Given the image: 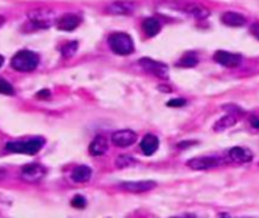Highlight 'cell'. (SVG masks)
Masks as SVG:
<instances>
[{
  "mask_svg": "<svg viewBox=\"0 0 259 218\" xmlns=\"http://www.w3.org/2000/svg\"><path fill=\"white\" fill-rule=\"evenodd\" d=\"M40 64V56L35 52L30 50H20L17 52L12 60H11V67L17 72H32L38 67Z\"/></svg>",
  "mask_w": 259,
  "mask_h": 218,
  "instance_id": "6da1fadb",
  "label": "cell"
},
{
  "mask_svg": "<svg viewBox=\"0 0 259 218\" xmlns=\"http://www.w3.org/2000/svg\"><path fill=\"white\" fill-rule=\"evenodd\" d=\"M44 138H30L28 141H11L6 144V152L23 153V154H36L44 147Z\"/></svg>",
  "mask_w": 259,
  "mask_h": 218,
  "instance_id": "7a4b0ae2",
  "label": "cell"
},
{
  "mask_svg": "<svg viewBox=\"0 0 259 218\" xmlns=\"http://www.w3.org/2000/svg\"><path fill=\"white\" fill-rule=\"evenodd\" d=\"M110 46H111V50L116 54H122V56H128V54H130L135 50L132 38L128 34H123V32L112 34L110 36Z\"/></svg>",
  "mask_w": 259,
  "mask_h": 218,
  "instance_id": "3957f363",
  "label": "cell"
},
{
  "mask_svg": "<svg viewBox=\"0 0 259 218\" xmlns=\"http://www.w3.org/2000/svg\"><path fill=\"white\" fill-rule=\"evenodd\" d=\"M214 61L218 62L220 66L226 67V68H235L240 67L242 62L241 54L238 53H230V52H224V50H217L214 53Z\"/></svg>",
  "mask_w": 259,
  "mask_h": 218,
  "instance_id": "277c9868",
  "label": "cell"
},
{
  "mask_svg": "<svg viewBox=\"0 0 259 218\" xmlns=\"http://www.w3.org/2000/svg\"><path fill=\"white\" fill-rule=\"evenodd\" d=\"M46 176V168L40 164H28L22 168V179L29 184H36Z\"/></svg>",
  "mask_w": 259,
  "mask_h": 218,
  "instance_id": "5b68a950",
  "label": "cell"
},
{
  "mask_svg": "<svg viewBox=\"0 0 259 218\" xmlns=\"http://www.w3.org/2000/svg\"><path fill=\"white\" fill-rule=\"evenodd\" d=\"M186 166L191 170L203 172V170H211L218 166V159L216 156H197L186 162Z\"/></svg>",
  "mask_w": 259,
  "mask_h": 218,
  "instance_id": "8992f818",
  "label": "cell"
},
{
  "mask_svg": "<svg viewBox=\"0 0 259 218\" xmlns=\"http://www.w3.org/2000/svg\"><path fill=\"white\" fill-rule=\"evenodd\" d=\"M140 66L146 72H148V73H152L154 76H158L161 79H167L168 78V67L166 64H162V62L153 61L150 58H142V60H140Z\"/></svg>",
  "mask_w": 259,
  "mask_h": 218,
  "instance_id": "52a82bcc",
  "label": "cell"
},
{
  "mask_svg": "<svg viewBox=\"0 0 259 218\" xmlns=\"http://www.w3.org/2000/svg\"><path fill=\"white\" fill-rule=\"evenodd\" d=\"M111 141L117 147H129L136 141V134L130 129H122L111 135Z\"/></svg>",
  "mask_w": 259,
  "mask_h": 218,
  "instance_id": "ba28073f",
  "label": "cell"
},
{
  "mask_svg": "<svg viewBox=\"0 0 259 218\" xmlns=\"http://www.w3.org/2000/svg\"><path fill=\"white\" fill-rule=\"evenodd\" d=\"M106 11L112 16H130L135 11V4L130 0H116L108 5Z\"/></svg>",
  "mask_w": 259,
  "mask_h": 218,
  "instance_id": "9c48e42d",
  "label": "cell"
},
{
  "mask_svg": "<svg viewBox=\"0 0 259 218\" xmlns=\"http://www.w3.org/2000/svg\"><path fill=\"white\" fill-rule=\"evenodd\" d=\"M124 191L128 192H147L150 190H153L154 186H156V182L153 180H136V182H123L120 185Z\"/></svg>",
  "mask_w": 259,
  "mask_h": 218,
  "instance_id": "30bf717a",
  "label": "cell"
},
{
  "mask_svg": "<svg viewBox=\"0 0 259 218\" xmlns=\"http://www.w3.org/2000/svg\"><path fill=\"white\" fill-rule=\"evenodd\" d=\"M82 18L76 14H64L61 18H58L56 24H58V29L60 30H64V32H72L74 30L79 24H80Z\"/></svg>",
  "mask_w": 259,
  "mask_h": 218,
  "instance_id": "8fae6325",
  "label": "cell"
},
{
  "mask_svg": "<svg viewBox=\"0 0 259 218\" xmlns=\"http://www.w3.org/2000/svg\"><path fill=\"white\" fill-rule=\"evenodd\" d=\"M222 23H224L229 28H241L247 23V18L240 14V12H234V11H226L222 14Z\"/></svg>",
  "mask_w": 259,
  "mask_h": 218,
  "instance_id": "7c38bea8",
  "label": "cell"
},
{
  "mask_svg": "<svg viewBox=\"0 0 259 218\" xmlns=\"http://www.w3.org/2000/svg\"><path fill=\"white\" fill-rule=\"evenodd\" d=\"M229 158L236 164H246V162H250L253 159V153L247 147L236 146V147H232L229 150Z\"/></svg>",
  "mask_w": 259,
  "mask_h": 218,
  "instance_id": "4fadbf2b",
  "label": "cell"
},
{
  "mask_svg": "<svg viewBox=\"0 0 259 218\" xmlns=\"http://www.w3.org/2000/svg\"><path fill=\"white\" fill-rule=\"evenodd\" d=\"M50 18H52V14H50L48 11H41V10H38V11L29 12V20H30L36 28H42V29L50 28V23H52Z\"/></svg>",
  "mask_w": 259,
  "mask_h": 218,
  "instance_id": "5bb4252c",
  "label": "cell"
},
{
  "mask_svg": "<svg viewBox=\"0 0 259 218\" xmlns=\"http://www.w3.org/2000/svg\"><path fill=\"white\" fill-rule=\"evenodd\" d=\"M108 147H110L108 146V140L103 135H97L91 141L88 150H90V154H92V156H102V154H105L108 152Z\"/></svg>",
  "mask_w": 259,
  "mask_h": 218,
  "instance_id": "9a60e30c",
  "label": "cell"
},
{
  "mask_svg": "<svg viewBox=\"0 0 259 218\" xmlns=\"http://www.w3.org/2000/svg\"><path fill=\"white\" fill-rule=\"evenodd\" d=\"M140 147H141V152H142L146 156H152L154 152L158 150V147H160V140H158V136H154V135H152V134H147V135L142 138Z\"/></svg>",
  "mask_w": 259,
  "mask_h": 218,
  "instance_id": "2e32d148",
  "label": "cell"
},
{
  "mask_svg": "<svg viewBox=\"0 0 259 218\" xmlns=\"http://www.w3.org/2000/svg\"><path fill=\"white\" fill-rule=\"evenodd\" d=\"M91 174H92V170L88 167V166H79L73 170V180L78 182V184H84V182H88L91 179Z\"/></svg>",
  "mask_w": 259,
  "mask_h": 218,
  "instance_id": "e0dca14e",
  "label": "cell"
},
{
  "mask_svg": "<svg viewBox=\"0 0 259 218\" xmlns=\"http://www.w3.org/2000/svg\"><path fill=\"white\" fill-rule=\"evenodd\" d=\"M142 29H144L147 36H154L161 32V23L156 18L150 17V18H146L142 22Z\"/></svg>",
  "mask_w": 259,
  "mask_h": 218,
  "instance_id": "ac0fdd59",
  "label": "cell"
},
{
  "mask_svg": "<svg viewBox=\"0 0 259 218\" xmlns=\"http://www.w3.org/2000/svg\"><path fill=\"white\" fill-rule=\"evenodd\" d=\"M185 11L188 14H191L194 18L197 20H204V18H208L210 17V10H206L204 6L202 5H197V4H191L185 8Z\"/></svg>",
  "mask_w": 259,
  "mask_h": 218,
  "instance_id": "d6986e66",
  "label": "cell"
},
{
  "mask_svg": "<svg viewBox=\"0 0 259 218\" xmlns=\"http://www.w3.org/2000/svg\"><path fill=\"white\" fill-rule=\"evenodd\" d=\"M236 123V116L234 114H229V116H224L222 117L216 124H214V130L216 132H222V130H226L229 128H232L234 124Z\"/></svg>",
  "mask_w": 259,
  "mask_h": 218,
  "instance_id": "ffe728a7",
  "label": "cell"
},
{
  "mask_svg": "<svg viewBox=\"0 0 259 218\" xmlns=\"http://www.w3.org/2000/svg\"><path fill=\"white\" fill-rule=\"evenodd\" d=\"M197 62H198V60H197V56H196L194 53H186L179 60L178 66L179 67H185V68H191V67H196Z\"/></svg>",
  "mask_w": 259,
  "mask_h": 218,
  "instance_id": "44dd1931",
  "label": "cell"
},
{
  "mask_svg": "<svg viewBox=\"0 0 259 218\" xmlns=\"http://www.w3.org/2000/svg\"><path fill=\"white\" fill-rule=\"evenodd\" d=\"M78 42L76 41H70V42H67V44H64L62 47H61V53H62V56H66V58H70V56H73V54L76 53V50H78Z\"/></svg>",
  "mask_w": 259,
  "mask_h": 218,
  "instance_id": "7402d4cb",
  "label": "cell"
},
{
  "mask_svg": "<svg viewBox=\"0 0 259 218\" xmlns=\"http://www.w3.org/2000/svg\"><path fill=\"white\" fill-rule=\"evenodd\" d=\"M134 164H135V160H134L130 156H126V154L118 156V158L116 159V166H117V168H126V167L134 166Z\"/></svg>",
  "mask_w": 259,
  "mask_h": 218,
  "instance_id": "603a6c76",
  "label": "cell"
},
{
  "mask_svg": "<svg viewBox=\"0 0 259 218\" xmlns=\"http://www.w3.org/2000/svg\"><path fill=\"white\" fill-rule=\"evenodd\" d=\"M0 94H6V96H14V86L4 78H0Z\"/></svg>",
  "mask_w": 259,
  "mask_h": 218,
  "instance_id": "cb8c5ba5",
  "label": "cell"
},
{
  "mask_svg": "<svg viewBox=\"0 0 259 218\" xmlns=\"http://www.w3.org/2000/svg\"><path fill=\"white\" fill-rule=\"evenodd\" d=\"M85 204H86V200H85V197H82V196H76V197L72 200V206L76 208V209H84Z\"/></svg>",
  "mask_w": 259,
  "mask_h": 218,
  "instance_id": "d4e9b609",
  "label": "cell"
},
{
  "mask_svg": "<svg viewBox=\"0 0 259 218\" xmlns=\"http://www.w3.org/2000/svg\"><path fill=\"white\" fill-rule=\"evenodd\" d=\"M50 91L48 90H41V91H38L36 92V98H40V100H47V98H50Z\"/></svg>",
  "mask_w": 259,
  "mask_h": 218,
  "instance_id": "484cf974",
  "label": "cell"
},
{
  "mask_svg": "<svg viewBox=\"0 0 259 218\" xmlns=\"http://www.w3.org/2000/svg\"><path fill=\"white\" fill-rule=\"evenodd\" d=\"M185 103H186V102H185L184 98H173V100H170L167 104H168V106H172V108H174V106L178 108V106H184Z\"/></svg>",
  "mask_w": 259,
  "mask_h": 218,
  "instance_id": "4316f807",
  "label": "cell"
},
{
  "mask_svg": "<svg viewBox=\"0 0 259 218\" xmlns=\"http://www.w3.org/2000/svg\"><path fill=\"white\" fill-rule=\"evenodd\" d=\"M250 34H252L256 40H259V23H253V24L250 26Z\"/></svg>",
  "mask_w": 259,
  "mask_h": 218,
  "instance_id": "83f0119b",
  "label": "cell"
},
{
  "mask_svg": "<svg viewBox=\"0 0 259 218\" xmlns=\"http://www.w3.org/2000/svg\"><path fill=\"white\" fill-rule=\"evenodd\" d=\"M250 124H252L254 129H259V117H252V118H250Z\"/></svg>",
  "mask_w": 259,
  "mask_h": 218,
  "instance_id": "f1b7e54d",
  "label": "cell"
},
{
  "mask_svg": "<svg viewBox=\"0 0 259 218\" xmlns=\"http://www.w3.org/2000/svg\"><path fill=\"white\" fill-rule=\"evenodd\" d=\"M4 62H5V58L2 56V54H0V67H2V66H4Z\"/></svg>",
  "mask_w": 259,
  "mask_h": 218,
  "instance_id": "f546056e",
  "label": "cell"
},
{
  "mask_svg": "<svg viewBox=\"0 0 259 218\" xmlns=\"http://www.w3.org/2000/svg\"><path fill=\"white\" fill-rule=\"evenodd\" d=\"M5 23V17H2V16H0V26H2Z\"/></svg>",
  "mask_w": 259,
  "mask_h": 218,
  "instance_id": "4dcf8cb0",
  "label": "cell"
}]
</instances>
